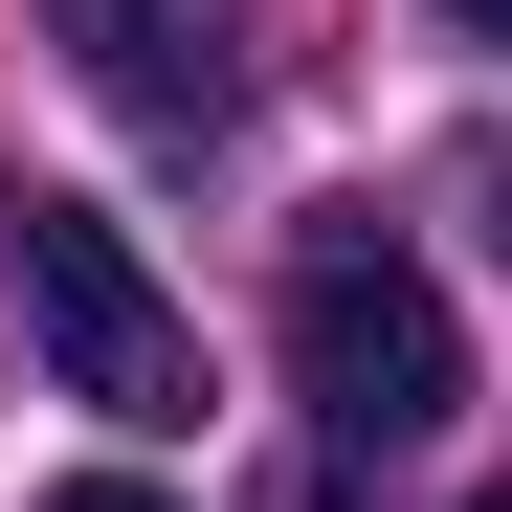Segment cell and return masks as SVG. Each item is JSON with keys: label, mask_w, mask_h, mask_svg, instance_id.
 Segmentation results:
<instances>
[{"label": "cell", "mask_w": 512, "mask_h": 512, "mask_svg": "<svg viewBox=\"0 0 512 512\" xmlns=\"http://www.w3.org/2000/svg\"><path fill=\"white\" fill-rule=\"evenodd\" d=\"M290 401L334 423V446H423V423L468 401V312H446V268L379 245V223H312V245H290Z\"/></svg>", "instance_id": "6da1fadb"}, {"label": "cell", "mask_w": 512, "mask_h": 512, "mask_svg": "<svg viewBox=\"0 0 512 512\" xmlns=\"http://www.w3.org/2000/svg\"><path fill=\"white\" fill-rule=\"evenodd\" d=\"M0 268H23V334H45V379L90 401V423H201V334H179V290L134 268V223L0 201Z\"/></svg>", "instance_id": "7a4b0ae2"}, {"label": "cell", "mask_w": 512, "mask_h": 512, "mask_svg": "<svg viewBox=\"0 0 512 512\" xmlns=\"http://www.w3.org/2000/svg\"><path fill=\"white\" fill-rule=\"evenodd\" d=\"M45 45L90 67V112H134V134H223L245 112V0H45Z\"/></svg>", "instance_id": "3957f363"}, {"label": "cell", "mask_w": 512, "mask_h": 512, "mask_svg": "<svg viewBox=\"0 0 512 512\" xmlns=\"http://www.w3.org/2000/svg\"><path fill=\"white\" fill-rule=\"evenodd\" d=\"M45 512H156V490H134V468H90V490H45Z\"/></svg>", "instance_id": "277c9868"}, {"label": "cell", "mask_w": 512, "mask_h": 512, "mask_svg": "<svg viewBox=\"0 0 512 512\" xmlns=\"http://www.w3.org/2000/svg\"><path fill=\"white\" fill-rule=\"evenodd\" d=\"M446 23H468V45H512V0H446Z\"/></svg>", "instance_id": "5b68a950"}, {"label": "cell", "mask_w": 512, "mask_h": 512, "mask_svg": "<svg viewBox=\"0 0 512 512\" xmlns=\"http://www.w3.org/2000/svg\"><path fill=\"white\" fill-rule=\"evenodd\" d=\"M468 512H512V490H468Z\"/></svg>", "instance_id": "8992f818"}]
</instances>
